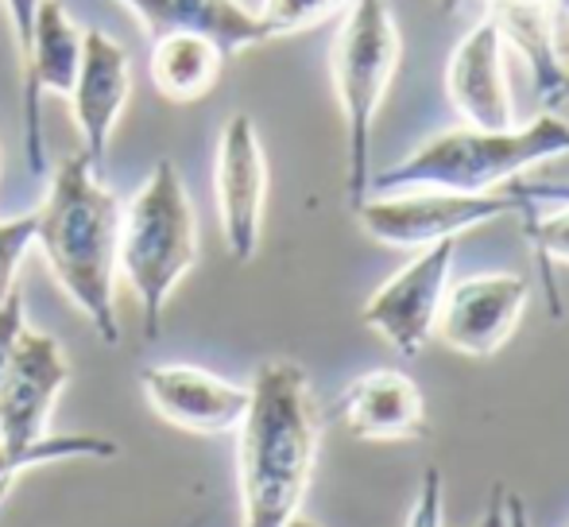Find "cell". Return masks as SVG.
<instances>
[{
  "label": "cell",
  "instance_id": "1",
  "mask_svg": "<svg viewBox=\"0 0 569 527\" xmlns=\"http://www.w3.org/2000/svg\"><path fill=\"white\" fill-rule=\"evenodd\" d=\"M318 407L310 377L295 361H263L248 385L237 427L240 527H287L302 513L318 461Z\"/></svg>",
  "mask_w": 569,
  "mask_h": 527
},
{
  "label": "cell",
  "instance_id": "2",
  "mask_svg": "<svg viewBox=\"0 0 569 527\" xmlns=\"http://www.w3.org/2000/svg\"><path fill=\"white\" fill-rule=\"evenodd\" d=\"M98 171L101 167L86 151L59 159L43 206L36 210V249L98 338L117 346V249L124 206Z\"/></svg>",
  "mask_w": 569,
  "mask_h": 527
},
{
  "label": "cell",
  "instance_id": "3",
  "mask_svg": "<svg viewBox=\"0 0 569 527\" xmlns=\"http://www.w3.org/2000/svg\"><path fill=\"white\" fill-rule=\"evenodd\" d=\"M569 151V121L547 109L535 121L511 125V129H450L422 140L407 159L391 163L388 171L372 175V190H411V187H438V190H465V195H485L503 190L523 179L531 167L558 159Z\"/></svg>",
  "mask_w": 569,
  "mask_h": 527
},
{
  "label": "cell",
  "instance_id": "4",
  "mask_svg": "<svg viewBox=\"0 0 569 527\" xmlns=\"http://www.w3.org/2000/svg\"><path fill=\"white\" fill-rule=\"evenodd\" d=\"M198 264V213L174 159H159L120 213L117 271L140 302L143 338H159L163 307Z\"/></svg>",
  "mask_w": 569,
  "mask_h": 527
},
{
  "label": "cell",
  "instance_id": "5",
  "mask_svg": "<svg viewBox=\"0 0 569 527\" xmlns=\"http://www.w3.org/2000/svg\"><path fill=\"white\" fill-rule=\"evenodd\" d=\"M403 36L388 0H352L330 47V78L345 121V202L357 210L372 187V129L399 74Z\"/></svg>",
  "mask_w": 569,
  "mask_h": 527
},
{
  "label": "cell",
  "instance_id": "6",
  "mask_svg": "<svg viewBox=\"0 0 569 527\" xmlns=\"http://www.w3.org/2000/svg\"><path fill=\"white\" fill-rule=\"evenodd\" d=\"M523 198L511 187L465 195V190L411 187V190H372L357 206V226L388 249H430L438 241H457L477 226H488L508 213H523Z\"/></svg>",
  "mask_w": 569,
  "mask_h": 527
},
{
  "label": "cell",
  "instance_id": "7",
  "mask_svg": "<svg viewBox=\"0 0 569 527\" xmlns=\"http://www.w3.org/2000/svg\"><path fill=\"white\" fill-rule=\"evenodd\" d=\"M457 241H438L419 249L396 276H388L360 307V322L383 338L399 357H419L435 338L438 310L450 291Z\"/></svg>",
  "mask_w": 569,
  "mask_h": 527
},
{
  "label": "cell",
  "instance_id": "8",
  "mask_svg": "<svg viewBox=\"0 0 569 527\" xmlns=\"http://www.w3.org/2000/svg\"><path fill=\"white\" fill-rule=\"evenodd\" d=\"M213 198H218V221L229 257L248 264L260 252L263 210H268V156H263L260 129L248 113H232L218 136Z\"/></svg>",
  "mask_w": 569,
  "mask_h": 527
},
{
  "label": "cell",
  "instance_id": "9",
  "mask_svg": "<svg viewBox=\"0 0 569 527\" xmlns=\"http://www.w3.org/2000/svg\"><path fill=\"white\" fill-rule=\"evenodd\" d=\"M86 28L74 20L62 0H43L36 12V28H31L28 54L20 59V113H23V151H28V167L43 175V98L59 93L70 98L78 78V62H82Z\"/></svg>",
  "mask_w": 569,
  "mask_h": 527
},
{
  "label": "cell",
  "instance_id": "10",
  "mask_svg": "<svg viewBox=\"0 0 569 527\" xmlns=\"http://www.w3.org/2000/svg\"><path fill=\"white\" fill-rule=\"evenodd\" d=\"M531 299V279L519 271H485L453 284L438 310L435 334L461 357H496L516 334Z\"/></svg>",
  "mask_w": 569,
  "mask_h": 527
},
{
  "label": "cell",
  "instance_id": "11",
  "mask_svg": "<svg viewBox=\"0 0 569 527\" xmlns=\"http://www.w3.org/2000/svg\"><path fill=\"white\" fill-rule=\"evenodd\" d=\"M70 385V361L62 346L43 330L23 326L12 361L0 380V443L28 450L51 435V415Z\"/></svg>",
  "mask_w": 569,
  "mask_h": 527
},
{
  "label": "cell",
  "instance_id": "12",
  "mask_svg": "<svg viewBox=\"0 0 569 527\" xmlns=\"http://www.w3.org/2000/svg\"><path fill=\"white\" fill-rule=\"evenodd\" d=\"M140 388L159 419L190 435H232L248 407V385L198 365H151L140 372Z\"/></svg>",
  "mask_w": 569,
  "mask_h": 527
},
{
  "label": "cell",
  "instance_id": "13",
  "mask_svg": "<svg viewBox=\"0 0 569 527\" xmlns=\"http://www.w3.org/2000/svg\"><path fill=\"white\" fill-rule=\"evenodd\" d=\"M128 98H132V59H128V51L109 31L86 28L82 62H78L74 90H70V113H74L78 140H82L78 151H86L98 167L106 163Z\"/></svg>",
  "mask_w": 569,
  "mask_h": 527
},
{
  "label": "cell",
  "instance_id": "14",
  "mask_svg": "<svg viewBox=\"0 0 569 527\" xmlns=\"http://www.w3.org/2000/svg\"><path fill=\"white\" fill-rule=\"evenodd\" d=\"M503 39L488 16H480L446 62V98L472 129H511L516 125V98L508 86Z\"/></svg>",
  "mask_w": 569,
  "mask_h": 527
},
{
  "label": "cell",
  "instance_id": "15",
  "mask_svg": "<svg viewBox=\"0 0 569 527\" xmlns=\"http://www.w3.org/2000/svg\"><path fill=\"white\" fill-rule=\"evenodd\" d=\"M338 419L360 443H415L430 435L422 388L403 369L360 372L338 399Z\"/></svg>",
  "mask_w": 569,
  "mask_h": 527
},
{
  "label": "cell",
  "instance_id": "16",
  "mask_svg": "<svg viewBox=\"0 0 569 527\" xmlns=\"http://www.w3.org/2000/svg\"><path fill=\"white\" fill-rule=\"evenodd\" d=\"M485 16L496 23L503 47L531 70V90L542 109H558L566 93V59L555 31V0H485Z\"/></svg>",
  "mask_w": 569,
  "mask_h": 527
},
{
  "label": "cell",
  "instance_id": "17",
  "mask_svg": "<svg viewBox=\"0 0 569 527\" xmlns=\"http://www.w3.org/2000/svg\"><path fill=\"white\" fill-rule=\"evenodd\" d=\"M120 4L140 20L148 39L167 31H202L226 54L268 43L260 16L240 0H120Z\"/></svg>",
  "mask_w": 569,
  "mask_h": 527
},
{
  "label": "cell",
  "instance_id": "18",
  "mask_svg": "<svg viewBox=\"0 0 569 527\" xmlns=\"http://www.w3.org/2000/svg\"><path fill=\"white\" fill-rule=\"evenodd\" d=\"M229 54L202 31H167L151 39L148 74L159 98L190 106L213 93Z\"/></svg>",
  "mask_w": 569,
  "mask_h": 527
},
{
  "label": "cell",
  "instance_id": "19",
  "mask_svg": "<svg viewBox=\"0 0 569 527\" xmlns=\"http://www.w3.org/2000/svg\"><path fill=\"white\" fill-rule=\"evenodd\" d=\"M523 198V233L539 268L569 264V182H516Z\"/></svg>",
  "mask_w": 569,
  "mask_h": 527
},
{
  "label": "cell",
  "instance_id": "20",
  "mask_svg": "<svg viewBox=\"0 0 569 527\" xmlns=\"http://www.w3.org/2000/svg\"><path fill=\"white\" fill-rule=\"evenodd\" d=\"M120 446L113 438L101 435H47L43 443L28 446V450H8L0 443V489H12L28 469L54 466V461H82V458H117Z\"/></svg>",
  "mask_w": 569,
  "mask_h": 527
},
{
  "label": "cell",
  "instance_id": "21",
  "mask_svg": "<svg viewBox=\"0 0 569 527\" xmlns=\"http://www.w3.org/2000/svg\"><path fill=\"white\" fill-rule=\"evenodd\" d=\"M352 0H260L256 16H260L268 39L299 36V31H315L330 20H341L349 12Z\"/></svg>",
  "mask_w": 569,
  "mask_h": 527
},
{
  "label": "cell",
  "instance_id": "22",
  "mask_svg": "<svg viewBox=\"0 0 569 527\" xmlns=\"http://www.w3.org/2000/svg\"><path fill=\"white\" fill-rule=\"evenodd\" d=\"M31 249H36V213H20V218L0 221V307L16 291L20 264Z\"/></svg>",
  "mask_w": 569,
  "mask_h": 527
},
{
  "label": "cell",
  "instance_id": "23",
  "mask_svg": "<svg viewBox=\"0 0 569 527\" xmlns=\"http://www.w3.org/2000/svg\"><path fill=\"white\" fill-rule=\"evenodd\" d=\"M446 524V485H442V469L427 466L419 481V497H415L411 520L407 527H442Z\"/></svg>",
  "mask_w": 569,
  "mask_h": 527
},
{
  "label": "cell",
  "instance_id": "24",
  "mask_svg": "<svg viewBox=\"0 0 569 527\" xmlns=\"http://www.w3.org/2000/svg\"><path fill=\"white\" fill-rule=\"evenodd\" d=\"M23 326H28V307H23V295L12 291L0 307V380L8 372V361H12V349L20 341Z\"/></svg>",
  "mask_w": 569,
  "mask_h": 527
},
{
  "label": "cell",
  "instance_id": "25",
  "mask_svg": "<svg viewBox=\"0 0 569 527\" xmlns=\"http://www.w3.org/2000/svg\"><path fill=\"white\" fill-rule=\"evenodd\" d=\"M43 0H4V12H8V23H12V43H16V54H28V43H31V28H36V12Z\"/></svg>",
  "mask_w": 569,
  "mask_h": 527
},
{
  "label": "cell",
  "instance_id": "26",
  "mask_svg": "<svg viewBox=\"0 0 569 527\" xmlns=\"http://www.w3.org/2000/svg\"><path fill=\"white\" fill-rule=\"evenodd\" d=\"M508 485L503 481H496L492 485V493H488V505H485V513H480V520L472 524V527H511V516H508Z\"/></svg>",
  "mask_w": 569,
  "mask_h": 527
},
{
  "label": "cell",
  "instance_id": "27",
  "mask_svg": "<svg viewBox=\"0 0 569 527\" xmlns=\"http://www.w3.org/2000/svg\"><path fill=\"white\" fill-rule=\"evenodd\" d=\"M287 527H318V524L310 520V516H302V513H299V516H291V520H287Z\"/></svg>",
  "mask_w": 569,
  "mask_h": 527
},
{
  "label": "cell",
  "instance_id": "28",
  "mask_svg": "<svg viewBox=\"0 0 569 527\" xmlns=\"http://www.w3.org/2000/svg\"><path fill=\"white\" fill-rule=\"evenodd\" d=\"M562 59H566V93H562V106L569 101V43L562 47Z\"/></svg>",
  "mask_w": 569,
  "mask_h": 527
},
{
  "label": "cell",
  "instance_id": "29",
  "mask_svg": "<svg viewBox=\"0 0 569 527\" xmlns=\"http://www.w3.org/2000/svg\"><path fill=\"white\" fill-rule=\"evenodd\" d=\"M555 8H558L562 16H569V0H555Z\"/></svg>",
  "mask_w": 569,
  "mask_h": 527
},
{
  "label": "cell",
  "instance_id": "30",
  "mask_svg": "<svg viewBox=\"0 0 569 527\" xmlns=\"http://www.w3.org/2000/svg\"><path fill=\"white\" fill-rule=\"evenodd\" d=\"M0 505H4V500H0Z\"/></svg>",
  "mask_w": 569,
  "mask_h": 527
}]
</instances>
